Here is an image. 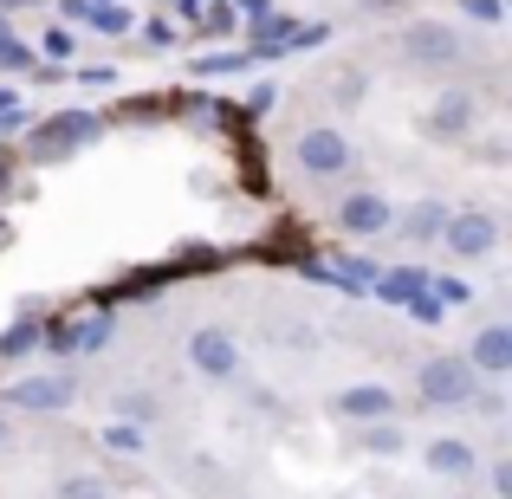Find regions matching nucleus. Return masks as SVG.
Masks as SVG:
<instances>
[{"mask_svg":"<svg viewBox=\"0 0 512 499\" xmlns=\"http://www.w3.org/2000/svg\"><path fill=\"white\" fill-rule=\"evenodd\" d=\"M195 20L208 26V33H227V26H234V7H227V0H208V7H201Z\"/></svg>","mask_w":512,"mask_h":499,"instance_id":"nucleus-22","label":"nucleus"},{"mask_svg":"<svg viewBox=\"0 0 512 499\" xmlns=\"http://www.w3.org/2000/svg\"><path fill=\"white\" fill-rule=\"evenodd\" d=\"M292 156H299V169H305V175H344L350 163H357L350 137H344V130H331V124H318V130H299Z\"/></svg>","mask_w":512,"mask_h":499,"instance_id":"nucleus-3","label":"nucleus"},{"mask_svg":"<svg viewBox=\"0 0 512 499\" xmlns=\"http://www.w3.org/2000/svg\"><path fill=\"white\" fill-rule=\"evenodd\" d=\"M33 344H39V318H33V312H26V318H20V325H13L7 337H0V357H20V350H33Z\"/></svg>","mask_w":512,"mask_h":499,"instance_id":"nucleus-18","label":"nucleus"},{"mask_svg":"<svg viewBox=\"0 0 512 499\" xmlns=\"http://www.w3.org/2000/svg\"><path fill=\"white\" fill-rule=\"evenodd\" d=\"M428 130H435V137H467V130H474V98H467V91H441L435 111H428Z\"/></svg>","mask_w":512,"mask_h":499,"instance_id":"nucleus-12","label":"nucleus"},{"mask_svg":"<svg viewBox=\"0 0 512 499\" xmlns=\"http://www.w3.org/2000/svg\"><path fill=\"white\" fill-rule=\"evenodd\" d=\"M402 59L454 65V59H461V33H454L448 20H409V26H402Z\"/></svg>","mask_w":512,"mask_h":499,"instance_id":"nucleus-5","label":"nucleus"},{"mask_svg":"<svg viewBox=\"0 0 512 499\" xmlns=\"http://www.w3.org/2000/svg\"><path fill=\"white\" fill-rule=\"evenodd\" d=\"M39 46H46V59H39V65H65V59H72V33H65V26H46Z\"/></svg>","mask_w":512,"mask_h":499,"instance_id":"nucleus-21","label":"nucleus"},{"mask_svg":"<svg viewBox=\"0 0 512 499\" xmlns=\"http://www.w3.org/2000/svg\"><path fill=\"white\" fill-rule=\"evenodd\" d=\"M247 39H253V59H273V52H286V39H292V20H279V13H260V20L247 26Z\"/></svg>","mask_w":512,"mask_h":499,"instance_id":"nucleus-13","label":"nucleus"},{"mask_svg":"<svg viewBox=\"0 0 512 499\" xmlns=\"http://www.w3.org/2000/svg\"><path fill=\"white\" fill-rule=\"evenodd\" d=\"M441 240H448L454 260H487V253L500 247V221H493V214H480V208L448 214V221H441Z\"/></svg>","mask_w":512,"mask_h":499,"instance_id":"nucleus-4","label":"nucleus"},{"mask_svg":"<svg viewBox=\"0 0 512 499\" xmlns=\"http://www.w3.org/2000/svg\"><path fill=\"white\" fill-rule=\"evenodd\" d=\"M0 7H33V0H0Z\"/></svg>","mask_w":512,"mask_h":499,"instance_id":"nucleus-32","label":"nucleus"},{"mask_svg":"<svg viewBox=\"0 0 512 499\" xmlns=\"http://www.w3.org/2000/svg\"><path fill=\"white\" fill-rule=\"evenodd\" d=\"M428 467H435V474H474L480 454L467 448V441H428Z\"/></svg>","mask_w":512,"mask_h":499,"instance_id":"nucleus-14","label":"nucleus"},{"mask_svg":"<svg viewBox=\"0 0 512 499\" xmlns=\"http://www.w3.org/2000/svg\"><path fill=\"white\" fill-rule=\"evenodd\" d=\"M117 409H124L130 422H156V402L150 396H117Z\"/></svg>","mask_w":512,"mask_h":499,"instance_id":"nucleus-24","label":"nucleus"},{"mask_svg":"<svg viewBox=\"0 0 512 499\" xmlns=\"http://www.w3.org/2000/svg\"><path fill=\"white\" fill-rule=\"evenodd\" d=\"M370 286L383 292L389 305H402V299H409V292H422V286H428V273H422V266H396V273H376Z\"/></svg>","mask_w":512,"mask_h":499,"instance_id":"nucleus-15","label":"nucleus"},{"mask_svg":"<svg viewBox=\"0 0 512 499\" xmlns=\"http://www.w3.org/2000/svg\"><path fill=\"white\" fill-rule=\"evenodd\" d=\"M402 305H409V318H415V325H441V312H448V305H441L428 286H422V292H409Z\"/></svg>","mask_w":512,"mask_h":499,"instance_id":"nucleus-19","label":"nucleus"},{"mask_svg":"<svg viewBox=\"0 0 512 499\" xmlns=\"http://www.w3.org/2000/svg\"><path fill=\"white\" fill-rule=\"evenodd\" d=\"M7 240H13V234H7V221H0V247H7Z\"/></svg>","mask_w":512,"mask_h":499,"instance_id":"nucleus-34","label":"nucleus"},{"mask_svg":"<svg viewBox=\"0 0 512 499\" xmlns=\"http://www.w3.org/2000/svg\"><path fill=\"white\" fill-rule=\"evenodd\" d=\"M415 396H422L428 409H474L480 376L467 370V357H428L422 370H415Z\"/></svg>","mask_w":512,"mask_h":499,"instance_id":"nucleus-1","label":"nucleus"},{"mask_svg":"<svg viewBox=\"0 0 512 499\" xmlns=\"http://www.w3.org/2000/svg\"><path fill=\"white\" fill-rule=\"evenodd\" d=\"M7 402L13 409H65V402H72V383H65V376H26V383H13L7 389Z\"/></svg>","mask_w":512,"mask_h":499,"instance_id":"nucleus-9","label":"nucleus"},{"mask_svg":"<svg viewBox=\"0 0 512 499\" xmlns=\"http://www.w3.org/2000/svg\"><path fill=\"white\" fill-rule=\"evenodd\" d=\"M143 39H150V46H169L175 26H169V20H150V26H143Z\"/></svg>","mask_w":512,"mask_h":499,"instance_id":"nucleus-28","label":"nucleus"},{"mask_svg":"<svg viewBox=\"0 0 512 499\" xmlns=\"http://www.w3.org/2000/svg\"><path fill=\"white\" fill-rule=\"evenodd\" d=\"M227 7H240V13H247V20H260V13H273V7H266V0H227Z\"/></svg>","mask_w":512,"mask_h":499,"instance_id":"nucleus-30","label":"nucleus"},{"mask_svg":"<svg viewBox=\"0 0 512 499\" xmlns=\"http://www.w3.org/2000/svg\"><path fill=\"white\" fill-rule=\"evenodd\" d=\"M493 493H500V499H512V467H506V461L493 467Z\"/></svg>","mask_w":512,"mask_h":499,"instance_id":"nucleus-29","label":"nucleus"},{"mask_svg":"<svg viewBox=\"0 0 512 499\" xmlns=\"http://www.w3.org/2000/svg\"><path fill=\"white\" fill-rule=\"evenodd\" d=\"M338 227L344 234H383L389 227V201L383 195H344V208H338Z\"/></svg>","mask_w":512,"mask_h":499,"instance_id":"nucleus-11","label":"nucleus"},{"mask_svg":"<svg viewBox=\"0 0 512 499\" xmlns=\"http://www.w3.org/2000/svg\"><path fill=\"white\" fill-rule=\"evenodd\" d=\"M467 370L474 376H506L512 370V331L506 325H487L474 337V350H467Z\"/></svg>","mask_w":512,"mask_h":499,"instance_id":"nucleus-7","label":"nucleus"},{"mask_svg":"<svg viewBox=\"0 0 512 499\" xmlns=\"http://www.w3.org/2000/svg\"><path fill=\"white\" fill-rule=\"evenodd\" d=\"M0 448H7V415H0Z\"/></svg>","mask_w":512,"mask_h":499,"instance_id":"nucleus-33","label":"nucleus"},{"mask_svg":"<svg viewBox=\"0 0 512 499\" xmlns=\"http://www.w3.org/2000/svg\"><path fill=\"white\" fill-rule=\"evenodd\" d=\"M175 7H182V13H201V7H208V0H175Z\"/></svg>","mask_w":512,"mask_h":499,"instance_id":"nucleus-31","label":"nucleus"},{"mask_svg":"<svg viewBox=\"0 0 512 499\" xmlns=\"http://www.w3.org/2000/svg\"><path fill=\"white\" fill-rule=\"evenodd\" d=\"M104 137V124L91 111H52L46 124H33V156L39 163H59V156H72V150H85V143H98Z\"/></svg>","mask_w":512,"mask_h":499,"instance_id":"nucleus-2","label":"nucleus"},{"mask_svg":"<svg viewBox=\"0 0 512 499\" xmlns=\"http://www.w3.org/2000/svg\"><path fill=\"white\" fill-rule=\"evenodd\" d=\"M91 7H111V0H91Z\"/></svg>","mask_w":512,"mask_h":499,"instance_id":"nucleus-35","label":"nucleus"},{"mask_svg":"<svg viewBox=\"0 0 512 499\" xmlns=\"http://www.w3.org/2000/svg\"><path fill=\"white\" fill-rule=\"evenodd\" d=\"M188 363H195V370L201 376H234L240 370V344H234V337H227V331H195V337H188Z\"/></svg>","mask_w":512,"mask_h":499,"instance_id":"nucleus-6","label":"nucleus"},{"mask_svg":"<svg viewBox=\"0 0 512 499\" xmlns=\"http://www.w3.org/2000/svg\"><path fill=\"white\" fill-rule=\"evenodd\" d=\"M370 448H376V454H389V448H402V435H396L389 422H376V428H370Z\"/></svg>","mask_w":512,"mask_h":499,"instance_id":"nucleus-25","label":"nucleus"},{"mask_svg":"<svg viewBox=\"0 0 512 499\" xmlns=\"http://www.w3.org/2000/svg\"><path fill=\"white\" fill-rule=\"evenodd\" d=\"M91 20H98L104 33H124V26H130V13H124V7L111 0V7H91Z\"/></svg>","mask_w":512,"mask_h":499,"instance_id":"nucleus-23","label":"nucleus"},{"mask_svg":"<svg viewBox=\"0 0 512 499\" xmlns=\"http://www.w3.org/2000/svg\"><path fill=\"white\" fill-rule=\"evenodd\" d=\"M104 337H111V312H91V318H78V325L52 331V350H59V357H85V350H98Z\"/></svg>","mask_w":512,"mask_h":499,"instance_id":"nucleus-10","label":"nucleus"},{"mask_svg":"<svg viewBox=\"0 0 512 499\" xmlns=\"http://www.w3.org/2000/svg\"><path fill=\"white\" fill-rule=\"evenodd\" d=\"M461 7H467V13H474V20H487V26H493V20H500V0H461Z\"/></svg>","mask_w":512,"mask_h":499,"instance_id":"nucleus-27","label":"nucleus"},{"mask_svg":"<svg viewBox=\"0 0 512 499\" xmlns=\"http://www.w3.org/2000/svg\"><path fill=\"white\" fill-rule=\"evenodd\" d=\"M59 499H111V487H104L98 474H72V480L59 487Z\"/></svg>","mask_w":512,"mask_h":499,"instance_id":"nucleus-20","label":"nucleus"},{"mask_svg":"<svg viewBox=\"0 0 512 499\" xmlns=\"http://www.w3.org/2000/svg\"><path fill=\"white\" fill-rule=\"evenodd\" d=\"M0 65H7V72H26V65H33V52H26V39H13L7 13H0Z\"/></svg>","mask_w":512,"mask_h":499,"instance_id":"nucleus-17","label":"nucleus"},{"mask_svg":"<svg viewBox=\"0 0 512 499\" xmlns=\"http://www.w3.org/2000/svg\"><path fill=\"white\" fill-rule=\"evenodd\" d=\"M441 221H448V208H441V201H415L409 221H402V240H435Z\"/></svg>","mask_w":512,"mask_h":499,"instance_id":"nucleus-16","label":"nucleus"},{"mask_svg":"<svg viewBox=\"0 0 512 499\" xmlns=\"http://www.w3.org/2000/svg\"><path fill=\"white\" fill-rule=\"evenodd\" d=\"M104 441H111V448H124V454H137V448H143V435H137V428H111Z\"/></svg>","mask_w":512,"mask_h":499,"instance_id":"nucleus-26","label":"nucleus"},{"mask_svg":"<svg viewBox=\"0 0 512 499\" xmlns=\"http://www.w3.org/2000/svg\"><path fill=\"white\" fill-rule=\"evenodd\" d=\"M338 415L344 422H389V415H396V396H389L383 383H357V389L338 396Z\"/></svg>","mask_w":512,"mask_h":499,"instance_id":"nucleus-8","label":"nucleus"}]
</instances>
